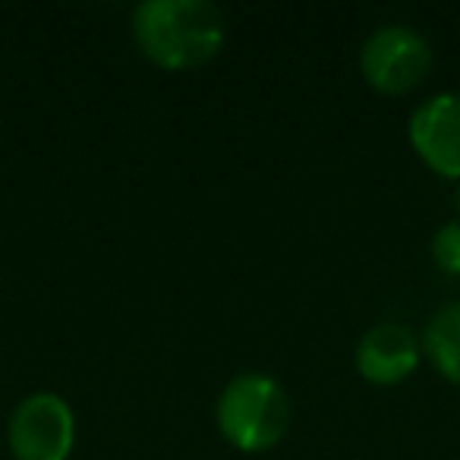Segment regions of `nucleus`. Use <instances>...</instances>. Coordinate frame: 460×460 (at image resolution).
Listing matches in <instances>:
<instances>
[{
  "instance_id": "f257e3e1",
  "label": "nucleus",
  "mask_w": 460,
  "mask_h": 460,
  "mask_svg": "<svg viewBox=\"0 0 460 460\" xmlns=\"http://www.w3.org/2000/svg\"><path fill=\"white\" fill-rule=\"evenodd\" d=\"M133 39L161 70H196L217 58L227 26L208 0H146L133 13Z\"/></svg>"
},
{
  "instance_id": "f03ea898",
  "label": "nucleus",
  "mask_w": 460,
  "mask_h": 460,
  "mask_svg": "<svg viewBox=\"0 0 460 460\" xmlns=\"http://www.w3.org/2000/svg\"><path fill=\"white\" fill-rule=\"evenodd\" d=\"M290 401L281 382L265 372H243L230 378L217 397V429L234 447L259 454L288 435Z\"/></svg>"
},
{
  "instance_id": "7ed1b4c3",
  "label": "nucleus",
  "mask_w": 460,
  "mask_h": 460,
  "mask_svg": "<svg viewBox=\"0 0 460 460\" xmlns=\"http://www.w3.org/2000/svg\"><path fill=\"white\" fill-rule=\"evenodd\" d=\"M366 83L382 95H407L432 70V51L416 29L388 22L366 39L359 51Z\"/></svg>"
},
{
  "instance_id": "20e7f679",
  "label": "nucleus",
  "mask_w": 460,
  "mask_h": 460,
  "mask_svg": "<svg viewBox=\"0 0 460 460\" xmlns=\"http://www.w3.org/2000/svg\"><path fill=\"white\" fill-rule=\"evenodd\" d=\"M76 438L73 407L54 391H39L20 401L10 416L7 441L16 460H66Z\"/></svg>"
},
{
  "instance_id": "39448f33",
  "label": "nucleus",
  "mask_w": 460,
  "mask_h": 460,
  "mask_svg": "<svg viewBox=\"0 0 460 460\" xmlns=\"http://www.w3.org/2000/svg\"><path fill=\"white\" fill-rule=\"evenodd\" d=\"M410 142L420 158L441 177L460 180V95H441L422 102L410 117Z\"/></svg>"
},
{
  "instance_id": "423d86ee",
  "label": "nucleus",
  "mask_w": 460,
  "mask_h": 460,
  "mask_svg": "<svg viewBox=\"0 0 460 460\" xmlns=\"http://www.w3.org/2000/svg\"><path fill=\"white\" fill-rule=\"evenodd\" d=\"M420 363V344L401 322L372 325L357 344V369L372 385H397Z\"/></svg>"
},
{
  "instance_id": "0eeeda50",
  "label": "nucleus",
  "mask_w": 460,
  "mask_h": 460,
  "mask_svg": "<svg viewBox=\"0 0 460 460\" xmlns=\"http://www.w3.org/2000/svg\"><path fill=\"white\" fill-rule=\"evenodd\" d=\"M426 353L447 382L460 385V303H447L426 325Z\"/></svg>"
},
{
  "instance_id": "6e6552de",
  "label": "nucleus",
  "mask_w": 460,
  "mask_h": 460,
  "mask_svg": "<svg viewBox=\"0 0 460 460\" xmlns=\"http://www.w3.org/2000/svg\"><path fill=\"white\" fill-rule=\"evenodd\" d=\"M432 259L445 275L460 278V221H447L432 240Z\"/></svg>"
},
{
  "instance_id": "1a4fd4ad",
  "label": "nucleus",
  "mask_w": 460,
  "mask_h": 460,
  "mask_svg": "<svg viewBox=\"0 0 460 460\" xmlns=\"http://www.w3.org/2000/svg\"><path fill=\"white\" fill-rule=\"evenodd\" d=\"M454 202H457V208H460V180H457V190H454Z\"/></svg>"
}]
</instances>
